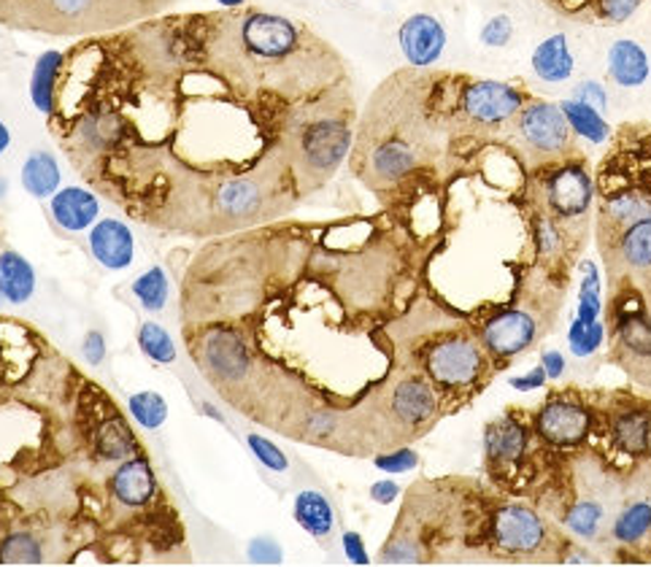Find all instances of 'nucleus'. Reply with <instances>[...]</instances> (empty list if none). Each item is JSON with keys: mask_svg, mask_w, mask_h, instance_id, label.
Masks as SVG:
<instances>
[{"mask_svg": "<svg viewBox=\"0 0 651 567\" xmlns=\"http://www.w3.org/2000/svg\"><path fill=\"white\" fill-rule=\"evenodd\" d=\"M373 343L389 367L422 373L441 395L446 417L471 406L501 373L473 314H460L427 289L414 294L403 314L384 322Z\"/></svg>", "mask_w": 651, "mask_h": 567, "instance_id": "nucleus-1", "label": "nucleus"}, {"mask_svg": "<svg viewBox=\"0 0 651 567\" xmlns=\"http://www.w3.org/2000/svg\"><path fill=\"white\" fill-rule=\"evenodd\" d=\"M490 497L492 490L473 479L417 481L378 552V563L433 565L484 557L481 538Z\"/></svg>", "mask_w": 651, "mask_h": 567, "instance_id": "nucleus-2", "label": "nucleus"}, {"mask_svg": "<svg viewBox=\"0 0 651 567\" xmlns=\"http://www.w3.org/2000/svg\"><path fill=\"white\" fill-rule=\"evenodd\" d=\"M594 195L592 166L581 152L522 173L517 206L530 236L528 263L565 287L587 252Z\"/></svg>", "mask_w": 651, "mask_h": 567, "instance_id": "nucleus-3", "label": "nucleus"}, {"mask_svg": "<svg viewBox=\"0 0 651 567\" xmlns=\"http://www.w3.org/2000/svg\"><path fill=\"white\" fill-rule=\"evenodd\" d=\"M352 84L341 82L316 98L303 100L285 119V152L300 195L325 186L354 149Z\"/></svg>", "mask_w": 651, "mask_h": 567, "instance_id": "nucleus-4", "label": "nucleus"}, {"mask_svg": "<svg viewBox=\"0 0 651 567\" xmlns=\"http://www.w3.org/2000/svg\"><path fill=\"white\" fill-rule=\"evenodd\" d=\"M568 287L554 281L533 263H519L511 298L486 314H475V327L497 371H506L522 354L533 351L557 327Z\"/></svg>", "mask_w": 651, "mask_h": 567, "instance_id": "nucleus-5", "label": "nucleus"}, {"mask_svg": "<svg viewBox=\"0 0 651 567\" xmlns=\"http://www.w3.org/2000/svg\"><path fill=\"white\" fill-rule=\"evenodd\" d=\"M574 546L576 538L565 535V527H559L546 510L492 490L481 538L484 557L501 563L565 565Z\"/></svg>", "mask_w": 651, "mask_h": 567, "instance_id": "nucleus-6", "label": "nucleus"}, {"mask_svg": "<svg viewBox=\"0 0 651 567\" xmlns=\"http://www.w3.org/2000/svg\"><path fill=\"white\" fill-rule=\"evenodd\" d=\"M603 319L608 362L651 393V279L608 287Z\"/></svg>", "mask_w": 651, "mask_h": 567, "instance_id": "nucleus-7", "label": "nucleus"}, {"mask_svg": "<svg viewBox=\"0 0 651 567\" xmlns=\"http://www.w3.org/2000/svg\"><path fill=\"white\" fill-rule=\"evenodd\" d=\"M543 444L533 433V413L511 406L484 430V470L495 490L506 495H530L538 481L535 451Z\"/></svg>", "mask_w": 651, "mask_h": 567, "instance_id": "nucleus-8", "label": "nucleus"}, {"mask_svg": "<svg viewBox=\"0 0 651 567\" xmlns=\"http://www.w3.org/2000/svg\"><path fill=\"white\" fill-rule=\"evenodd\" d=\"M576 138L579 135L574 133L559 104L530 98L525 109L514 117V122L503 130L501 146L517 157L522 173H530L548 162L579 155Z\"/></svg>", "mask_w": 651, "mask_h": 567, "instance_id": "nucleus-9", "label": "nucleus"}, {"mask_svg": "<svg viewBox=\"0 0 651 567\" xmlns=\"http://www.w3.org/2000/svg\"><path fill=\"white\" fill-rule=\"evenodd\" d=\"M533 98L528 89L514 87L495 79L460 76L457 84V117L462 130L475 146H486L490 141H501L503 130L514 122L525 104Z\"/></svg>", "mask_w": 651, "mask_h": 567, "instance_id": "nucleus-10", "label": "nucleus"}, {"mask_svg": "<svg viewBox=\"0 0 651 567\" xmlns=\"http://www.w3.org/2000/svg\"><path fill=\"white\" fill-rule=\"evenodd\" d=\"M605 402L594 408V427H600L603 449H594L605 457L611 451L608 462L627 459L630 468L647 462L651 451V402L627 393L603 395Z\"/></svg>", "mask_w": 651, "mask_h": 567, "instance_id": "nucleus-11", "label": "nucleus"}, {"mask_svg": "<svg viewBox=\"0 0 651 567\" xmlns=\"http://www.w3.org/2000/svg\"><path fill=\"white\" fill-rule=\"evenodd\" d=\"M533 433L546 451H574L587 446L594 433V408L574 389L548 393L533 413Z\"/></svg>", "mask_w": 651, "mask_h": 567, "instance_id": "nucleus-12", "label": "nucleus"}, {"mask_svg": "<svg viewBox=\"0 0 651 567\" xmlns=\"http://www.w3.org/2000/svg\"><path fill=\"white\" fill-rule=\"evenodd\" d=\"M608 287L619 281L651 279V217L627 227L608 249L600 252Z\"/></svg>", "mask_w": 651, "mask_h": 567, "instance_id": "nucleus-13", "label": "nucleus"}, {"mask_svg": "<svg viewBox=\"0 0 651 567\" xmlns=\"http://www.w3.org/2000/svg\"><path fill=\"white\" fill-rule=\"evenodd\" d=\"M603 292H600V274L598 265L587 260L584 263V281L579 292V311L576 319L570 322V351L576 357H590L600 346L605 343V319H603Z\"/></svg>", "mask_w": 651, "mask_h": 567, "instance_id": "nucleus-14", "label": "nucleus"}, {"mask_svg": "<svg viewBox=\"0 0 651 567\" xmlns=\"http://www.w3.org/2000/svg\"><path fill=\"white\" fill-rule=\"evenodd\" d=\"M398 44L411 68H433L444 57L446 31L438 16L411 14L400 25Z\"/></svg>", "mask_w": 651, "mask_h": 567, "instance_id": "nucleus-15", "label": "nucleus"}, {"mask_svg": "<svg viewBox=\"0 0 651 567\" xmlns=\"http://www.w3.org/2000/svg\"><path fill=\"white\" fill-rule=\"evenodd\" d=\"M109 495L122 508H144L157 497V479L146 457H130L109 479Z\"/></svg>", "mask_w": 651, "mask_h": 567, "instance_id": "nucleus-16", "label": "nucleus"}, {"mask_svg": "<svg viewBox=\"0 0 651 567\" xmlns=\"http://www.w3.org/2000/svg\"><path fill=\"white\" fill-rule=\"evenodd\" d=\"M89 252L104 268L124 270L133 265L135 238L122 219L106 217L89 227Z\"/></svg>", "mask_w": 651, "mask_h": 567, "instance_id": "nucleus-17", "label": "nucleus"}, {"mask_svg": "<svg viewBox=\"0 0 651 567\" xmlns=\"http://www.w3.org/2000/svg\"><path fill=\"white\" fill-rule=\"evenodd\" d=\"M49 214L60 230L82 232L100 219V201L95 192L84 190V186H60L49 197Z\"/></svg>", "mask_w": 651, "mask_h": 567, "instance_id": "nucleus-18", "label": "nucleus"}, {"mask_svg": "<svg viewBox=\"0 0 651 567\" xmlns=\"http://www.w3.org/2000/svg\"><path fill=\"white\" fill-rule=\"evenodd\" d=\"M651 535V503L649 500H625L611 521L608 538L619 548V557H632Z\"/></svg>", "mask_w": 651, "mask_h": 567, "instance_id": "nucleus-19", "label": "nucleus"}, {"mask_svg": "<svg viewBox=\"0 0 651 567\" xmlns=\"http://www.w3.org/2000/svg\"><path fill=\"white\" fill-rule=\"evenodd\" d=\"M65 60L68 57L60 49H47V52L38 55L36 65H33L31 100L36 106V111H41L44 117H55L58 113V93Z\"/></svg>", "mask_w": 651, "mask_h": 567, "instance_id": "nucleus-20", "label": "nucleus"}, {"mask_svg": "<svg viewBox=\"0 0 651 567\" xmlns=\"http://www.w3.org/2000/svg\"><path fill=\"white\" fill-rule=\"evenodd\" d=\"M651 73L649 55L643 52L641 44L630 41V38H619V41L611 44L608 49V76L611 82L619 84V87H641L647 84Z\"/></svg>", "mask_w": 651, "mask_h": 567, "instance_id": "nucleus-21", "label": "nucleus"}, {"mask_svg": "<svg viewBox=\"0 0 651 567\" xmlns=\"http://www.w3.org/2000/svg\"><path fill=\"white\" fill-rule=\"evenodd\" d=\"M533 71L541 82L546 84H563L574 76V55H570L568 36L565 33H554L546 41H541L533 52Z\"/></svg>", "mask_w": 651, "mask_h": 567, "instance_id": "nucleus-22", "label": "nucleus"}, {"mask_svg": "<svg viewBox=\"0 0 651 567\" xmlns=\"http://www.w3.org/2000/svg\"><path fill=\"white\" fill-rule=\"evenodd\" d=\"M20 181L27 195L38 197V201L52 197L62 184V170L58 157L49 149H33L31 155L25 157V162H22Z\"/></svg>", "mask_w": 651, "mask_h": 567, "instance_id": "nucleus-23", "label": "nucleus"}, {"mask_svg": "<svg viewBox=\"0 0 651 567\" xmlns=\"http://www.w3.org/2000/svg\"><path fill=\"white\" fill-rule=\"evenodd\" d=\"M292 516H296V521L309 535L330 543L333 532H336V510H333L330 500L322 492H300L296 497V506H292Z\"/></svg>", "mask_w": 651, "mask_h": 567, "instance_id": "nucleus-24", "label": "nucleus"}, {"mask_svg": "<svg viewBox=\"0 0 651 567\" xmlns=\"http://www.w3.org/2000/svg\"><path fill=\"white\" fill-rule=\"evenodd\" d=\"M36 292V270L14 249L0 252V298L9 303H27Z\"/></svg>", "mask_w": 651, "mask_h": 567, "instance_id": "nucleus-25", "label": "nucleus"}, {"mask_svg": "<svg viewBox=\"0 0 651 567\" xmlns=\"http://www.w3.org/2000/svg\"><path fill=\"white\" fill-rule=\"evenodd\" d=\"M559 109L568 117L570 128H574V133L579 135V138H587L590 144H605V141H611V124L605 122V117L598 109H592V106L574 98L563 100Z\"/></svg>", "mask_w": 651, "mask_h": 567, "instance_id": "nucleus-26", "label": "nucleus"}, {"mask_svg": "<svg viewBox=\"0 0 651 567\" xmlns=\"http://www.w3.org/2000/svg\"><path fill=\"white\" fill-rule=\"evenodd\" d=\"M47 548L33 532H11L0 541V565H44Z\"/></svg>", "mask_w": 651, "mask_h": 567, "instance_id": "nucleus-27", "label": "nucleus"}, {"mask_svg": "<svg viewBox=\"0 0 651 567\" xmlns=\"http://www.w3.org/2000/svg\"><path fill=\"white\" fill-rule=\"evenodd\" d=\"M168 292H171V284H168V274L162 265H155V268L146 270L144 276L133 281V294L141 300L146 311L157 314V311L166 309Z\"/></svg>", "mask_w": 651, "mask_h": 567, "instance_id": "nucleus-28", "label": "nucleus"}, {"mask_svg": "<svg viewBox=\"0 0 651 567\" xmlns=\"http://www.w3.org/2000/svg\"><path fill=\"white\" fill-rule=\"evenodd\" d=\"M138 349L157 365H171L177 360V343H173L171 333L162 325H157V322H144L141 325Z\"/></svg>", "mask_w": 651, "mask_h": 567, "instance_id": "nucleus-29", "label": "nucleus"}, {"mask_svg": "<svg viewBox=\"0 0 651 567\" xmlns=\"http://www.w3.org/2000/svg\"><path fill=\"white\" fill-rule=\"evenodd\" d=\"M128 408H130V417H133L144 430L162 427L168 419V402L162 400V395L149 393V389H146V393H135L130 397Z\"/></svg>", "mask_w": 651, "mask_h": 567, "instance_id": "nucleus-30", "label": "nucleus"}, {"mask_svg": "<svg viewBox=\"0 0 651 567\" xmlns=\"http://www.w3.org/2000/svg\"><path fill=\"white\" fill-rule=\"evenodd\" d=\"M643 0H590L587 5V20H598L603 25H622L630 20Z\"/></svg>", "mask_w": 651, "mask_h": 567, "instance_id": "nucleus-31", "label": "nucleus"}, {"mask_svg": "<svg viewBox=\"0 0 651 567\" xmlns=\"http://www.w3.org/2000/svg\"><path fill=\"white\" fill-rule=\"evenodd\" d=\"M249 449H252L254 457L263 462V468L274 470V473H287V468H290V459H287V454L279 449V446L274 444V441L263 438V435L252 433L246 438Z\"/></svg>", "mask_w": 651, "mask_h": 567, "instance_id": "nucleus-32", "label": "nucleus"}, {"mask_svg": "<svg viewBox=\"0 0 651 567\" xmlns=\"http://www.w3.org/2000/svg\"><path fill=\"white\" fill-rule=\"evenodd\" d=\"M373 465L384 473H409L419 465V454L411 446H398V449L373 454Z\"/></svg>", "mask_w": 651, "mask_h": 567, "instance_id": "nucleus-33", "label": "nucleus"}, {"mask_svg": "<svg viewBox=\"0 0 651 567\" xmlns=\"http://www.w3.org/2000/svg\"><path fill=\"white\" fill-rule=\"evenodd\" d=\"M481 44L484 47H492V49H501V47H508L514 38V22L508 14H497L492 16L490 22H486L484 27H481L479 33Z\"/></svg>", "mask_w": 651, "mask_h": 567, "instance_id": "nucleus-34", "label": "nucleus"}, {"mask_svg": "<svg viewBox=\"0 0 651 567\" xmlns=\"http://www.w3.org/2000/svg\"><path fill=\"white\" fill-rule=\"evenodd\" d=\"M249 563L254 565H281L285 563V552H281L279 543L274 538H252L246 546Z\"/></svg>", "mask_w": 651, "mask_h": 567, "instance_id": "nucleus-35", "label": "nucleus"}, {"mask_svg": "<svg viewBox=\"0 0 651 567\" xmlns=\"http://www.w3.org/2000/svg\"><path fill=\"white\" fill-rule=\"evenodd\" d=\"M574 100H581V104L592 106V109H598L600 113L608 111V95H605L603 84L594 82V79H587V82H579L574 87V95H570Z\"/></svg>", "mask_w": 651, "mask_h": 567, "instance_id": "nucleus-36", "label": "nucleus"}, {"mask_svg": "<svg viewBox=\"0 0 651 567\" xmlns=\"http://www.w3.org/2000/svg\"><path fill=\"white\" fill-rule=\"evenodd\" d=\"M82 351H84V360H87L89 365H104V360H106V338H104V333H100V330H89L87 336H84Z\"/></svg>", "mask_w": 651, "mask_h": 567, "instance_id": "nucleus-37", "label": "nucleus"}, {"mask_svg": "<svg viewBox=\"0 0 651 567\" xmlns=\"http://www.w3.org/2000/svg\"><path fill=\"white\" fill-rule=\"evenodd\" d=\"M343 552H347V557L352 559L354 565L371 563V557H367V548H365V543H362L360 532H354V530L343 532Z\"/></svg>", "mask_w": 651, "mask_h": 567, "instance_id": "nucleus-38", "label": "nucleus"}, {"mask_svg": "<svg viewBox=\"0 0 651 567\" xmlns=\"http://www.w3.org/2000/svg\"><path fill=\"white\" fill-rule=\"evenodd\" d=\"M546 378L548 376H546V371H543V365H538L530 373H525V376L511 378V387L519 389V393H530V389L543 387V384H546Z\"/></svg>", "mask_w": 651, "mask_h": 567, "instance_id": "nucleus-39", "label": "nucleus"}, {"mask_svg": "<svg viewBox=\"0 0 651 567\" xmlns=\"http://www.w3.org/2000/svg\"><path fill=\"white\" fill-rule=\"evenodd\" d=\"M541 365H543V371H546V376L557 382V378H563V373H565V357L559 354V351L546 349L541 354Z\"/></svg>", "mask_w": 651, "mask_h": 567, "instance_id": "nucleus-40", "label": "nucleus"}, {"mask_svg": "<svg viewBox=\"0 0 651 567\" xmlns=\"http://www.w3.org/2000/svg\"><path fill=\"white\" fill-rule=\"evenodd\" d=\"M398 484L395 481H376V484L371 486V500L378 503V506H389V503L398 497Z\"/></svg>", "mask_w": 651, "mask_h": 567, "instance_id": "nucleus-41", "label": "nucleus"}, {"mask_svg": "<svg viewBox=\"0 0 651 567\" xmlns=\"http://www.w3.org/2000/svg\"><path fill=\"white\" fill-rule=\"evenodd\" d=\"M9 146H11V130H9V124H5L3 119H0V157H3L5 152H9Z\"/></svg>", "mask_w": 651, "mask_h": 567, "instance_id": "nucleus-42", "label": "nucleus"}, {"mask_svg": "<svg viewBox=\"0 0 651 567\" xmlns=\"http://www.w3.org/2000/svg\"><path fill=\"white\" fill-rule=\"evenodd\" d=\"M636 559H641V563H651V535L647 538V543L641 546V552L636 554Z\"/></svg>", "mask_w": 651, "mask_h": 567, "instance_id": "nucleus-43", "label": "nucleus"}, {"mask_svg": "<svg viewBox=\"0 0 651 567\" xmlns=\"http://www.w3.org/2000/svg\"><path fill=\"white\" fill-rule=\"evenodd\" d=\"M219 5H225V9H243L246 5V0H217Z\"/></svg>", "mask_w": 651, "mask_h": 567, "instance_id": "nucleus-44", "label": "nucleus"}, {"mask_svg": "<svg viewBox=\"0 0 651 567\" xmlns=\"http://www.w3.org/2000/svg\"><path fill=\"white\" fill-rule=\"evenodd\" d=\"M647 176H649V184H651V149L647 152Z\"/></svg>", "mask_w": 651, "mask_h": 567, "instance_id": "nucleus-45", "label": "nucleus"}, {"mask_svg": "<svg viewBox=\"0 0 651 567\" xmlns=\"http://www.w3.org/2000/svg\"><path fill=\"white\" fill-rule=\"evenodd\" d=\"M649 462H651V451H649Z\"/></svg>", "mask_w": 651, "mask_h": 567, "instance_id": "nucleus-46", "label": "nucleus"}]
</instances>
